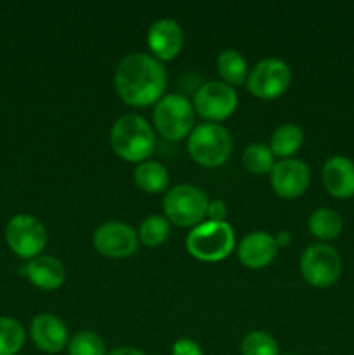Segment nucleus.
Masks as SVG:
<instances>
[{"label": "nucleus", "mask_w": 354, "mask_h": 355, "mask_svg": "<svg viewBox=\"0 0 354 355\" xmlns=\"http://www.w3.org/2000/svg\"><path fill=\"white\" fill-rule=\"evenodd\" d=\"M278 253V243L269 232H250L238 246V259L248 269H264L274 260Z\"/></svg>", "instance_id": "2eb2a0df"}, {"label": "nucleus", "mask_w": 354, "mask_h": 355, "mask_svg": "<svg viewBox=\"0 0 354 355\" xmlns=\"http://www.w3.org/2000/svg\"><path fill=\"white\" fill-rule=\"evenodd\" d=\"M226 215H228V207L222 201H212L208 203L207 208V218L212 222H224Z\"/></svg>", "instance_id": "cd10ccee"}, {"label": "nucleus", "mask_w": 354, "mask_h": 355, "mask_svg": "<svg viewBox=\"0 0 354 355\" xmlns=\"http://www.w3.org/2000/svg\"><path fill=\"white\" fill-rule=\"evenodd\" d=\"M111 148L125 162H148L155 153L156 139L148 121L139 114H124L111 128Z\"/></svg>", "instance_id": "f03ea898"}, {"label": "nucleus", "mask_w": 354, "mask_h": 355, "mask_svg": "<svg viewBox=\"0 0 354 355\" xmlns=\"http://www.w3.org/2000/svg\"><path fill=\"white\" fill-rule=\"evenodd\" d=\"M235 231L228 222H201L186 238L191 257L201 262H221L235 250Z\"/></svg>", "instance_id": "7ed1b4c3"}, {"label": "nucleus", "mask_w": 354, "mask_h": 355, "mask_svg": "<svg viewBox=\"0 0 354 355\" xmlns=\"http://www.w3.org/2000/svg\"><path fill=\"white\" fill-rule=\"evenodd\" d=\"M208 196L200 187L191 184H179L172 187L163 198V211L167 220L179 227H191L201 224L207 217Z\"/></svg>", "instance_id": "39448f33"}, {"label": "nucleus", "mask_w": 354, "mask_h": 355, "mask_svg": "<svg viewBox=\"0 0 354 355\" xmlns=\"http://www.w3.org/2000/svg\"><path fill=\"white\" fill-rule=\"evenodd\" d=\"M243 166L252 173H267L274 166V155L264 144H252L243 151Z\"/></svg>", "instance_id": "b1692460"}, {"label": "nucleus", "mask_w": 354, "mask_h": 355, "mask_svg": "<svg viewBox=\"0 0 354 355\" xmlns=\"http://www.w3.org/2000/svg\"><path fill=\"white\" fill-rule=\"evenodd\" d=\"M184 45L183 28L174 19H158L148 30V47L155 59L172 61Z\"/></svg>", "instance_id": "ddd939ff"}, {"label": "nucleus", "mask_w": 354, "mask_h": 355, "mask_svg": "<svg viewBox=\"0 0 354 355\" xmlns=\"http://www.w3.org/2000/svg\"><path fill=\"white\" fill-rule=\"evenodd\" d=\"M139 241L144 246L155 248L165 243L170 236V224L165 217L162 215H151V217L144 218L139 227Z\"/></svg>", "instance_id": "4be33fe9"}, {"label": "nucleus", "mask_w": 354, "mask_h": 355, "mask_svg": "<svg viewBox=\"0 0 354 355\" xmlns=\"http://www.w3.org/2000/svg\"><path fill=\"white\" fill-rule=\"evenodd\" d=\"M134 182L135 186L141 191H144V193L158 194L167 191L170 177L162 163L148 159V162H142L135 166Z\"/></svg>", "instance_id": "a211bd4d"}, {"label": "nucleus", "mask_w": 354, "mask_h": 355, "mask_svg": "<svg viewBox=\"0 0 354 355\" xmlns=\"http://www.w3.org/2000/svg\"><path fill=\"white\" fill-rule=\"evenodd\" d=\"M108 355H146L142 350L134 349V347H120V349L111 350Z\"/></svg>", "instance_id": "c85d7f7f"}, {"label": "nucleus", "mask_w": 354, "mask_h": 355, "mask_svg": "<svg viewBox=\"0 0 354 355\" xmlns=\"http://www.w3.org/2000/svg\"><path fill=\"white\" fill-rule=\"evenodd\" d=\"M24 329L16 319L0 318V355H16L24 347Z\"/></svg>", "instance_id": "5701e85b"}, {"label": "nucleus", "mask_w": 354, "mask_h": 355, "mask_svg": "<svg viewBox=\"0 0 354 355\" xmlns=\"http://www.w3.org/2000/svg\"><path fill=\"white\" fill-rule=\"evenodd\" d=\"M302 144H304L302 128L295 123H285L278 127L274 134L271 135L269 149L274 156L288 159L302 148Z\"/></svg>", "instance_id": "6ab92c4d"}, {"label": "nucleus", "mask_w": 354, "mask_h": 355, "mask_svg": "<svg viewBox=\"0 0 354 355\" xmlns=\"http://www.w3.org/2000/svg\"><path fill=\"white\" fill-rule=\"evenodd\" d=\"M342 272V259L333 246L318 243L307 246L301 257V274L311 286L328 288Z\"/></svg>", "instance_id": "6e6552de"}, {"label": "nucleus", "mask_w": 354, "mask_h": 355, "mask_svg": "<svg viewBox=\"0 0 354 355\" xmlns=\"http://www.w3.org/2000/svg\"><path fill=\"white\" fill-rule=\"evenodd\" d=\"M30 283L38 290L52 291L58 290L66 281V269L61 260L49 255H40L31 260L23 270Z\"/></svg>", "instance_id": "f3484780"}, {"label": "nucleus", "mask_w": 354, "mask_h": 355, "mask_svg": "<svg viewBox=\"0 0 354 355\" xmlns=\"http://www.w3.org/2000/svg\"><path fill=\"white\" fill-rule=\"evenodd\" d=\"M94 248L108 259H127L139 248V236L124 222H104L92 236Z\"/></svg>", "instance_id": "9b49d317"}, {"label": "nucleus", "mask_w": 354, "mask_h": 355, "mask_svg": "<svg viewBox=\"0 0 354 355\" xmlns=\"http://www.w3.org/2000/svg\"><path fill=\"white\" fill-rule=\"evenodd\" d=\"M217 71L228 85H242L248 76V64L238 51H222L217 58Z\"/></svg>", "instance_id": "412c9836"}, {"label": "nucleus", "mask_w": 354, "mask_h": 355, "mask_svg": "<svg viewBox=\"0 0 354 355\" xmlns=\"http://www.w3.org/2000/svg\"><path fill=\"white\" fill-rule=\"evenodd\" d=\"M172 355H203V350L194 340L180 338L172 345Z\"/></svg>", "instance_id": "bb28decb"}, {"label": "nucleus", "mask_w": 354, "mask_h": 355, "mask_svg": "<svg viewBox=\"0 0 354 355\" xmlns=\"http://www.w3.org/2000/svg\"><path fill=\"white\" fill-rule=\"evenodd\" d=\"M292 82V69L285 61L267 58L257 62L246 76V89L257 99L271 101L283 96Z\"/></svg>", "instance_id": "0eeeda50"}, {"label": "nucleus", "mask_w": 354, "mask_h": 355, "mask_svg": "<svg viewBox=\"0 0 354 355\" xmlns=\"http://www.w3.org/2000/svg\"><path fill=\"white\" fill-rule=\"evenodd\" d=\"M187 153L194 163L207 168L224 165L233 153L231 134L219 123H201L187 137Z\"/></svg>", "instance_id": "20e7f679"}, {"label": "nucleus", "mask_w": 354, "mask_h": 355, "mask_svg": "<svg viewBox=\"0 0 354 355\" xmlns=\"http://www.w3.org/2000/svg\"><path fill=\"white\" fill-rule=\"evenodd\" d=\"M236 106H238L236 90L228 83L217 82V80L203 83L196 90L193 99L194 111L210 123H217L231 116Z\"/></svg>", "instance_id": "9d476101"}, {"label": "nucleus", "mask_w": 354, "mask_h": 355, "mask_svg": "<svg viewBox=\"0 0 354 355\" xmlns=\"http://www.w3.org/2000/svg\"><path fill=\"white\" fill-rule=\"evenodd\" d=\"M287 355H297V354H287Z\"/></svg>", "instance_id": "7c9ffc66"}, {"label": "nucleus", "mask_w": 354, "mask_h": 355, "mask_svg": "<svg viewBox=\"0 0 354 355\" xmlns=\"http://www.w3.org/2000/svg\"><path fill=\"white\" fill-rule=\"evenodd\" d=\"M242 355H280V349L269 333L252 331L243 338Z\"/></svg>", "instance_id": "a878e982"}, {"label": "nucleus", "mask_w": 354, "mask_h": 355, "mask_svg": "<svg viewBox=\"0 0 354 355\" xmlns=\"http://www.w3.org/2000/svg\"><path fill=\"white\" fill-rule=\"evenodd\" d=\"M30 335L35 347L45 354H59L68 345V328L52 314H40L31 321Z\"/></svg>", "instance_id": "4468645a"}, {"label": "nucleus", "mask_w": 354, "mask_h": 355, "mask_svg": "<svg viewBox=\"0 0 354 355\" xmlns=\"http://www.w3.org/2000/svg\"><path fill=\"white\" fill-rule=\"evenodd\" d=\"M309 231L321 241H332L342 232V217L332 208H319L309 217Z\"/></svg>", "instance_id": "aec40b11"}, {"label": "nucleus", "mask_w": 354, "mask_h": 355, "mask_svg": "<svg viewBox=\"0 0 354 355\" xmlns=\"http://www.w3.org/2000/svg\"><path fill=\"white\" fill-rule=\"evenodd\" d=\"M271 186L274 193L285 200H295L305 193L311 180L307 165L301 159H281L271 168Z\"/></svg>", "instance_id": "f8f14e48"}, {"label": "nucleus", "mask_w": 354, "mask_h": 355, "mask_svg": "<svg viewBox=\"0 0 354 355\" xmlns=\"http://www.w3.org/2000/svg\"><path fill=\"white\" fill-rule=\"evenodd\" d=\"M274 239H276L278 246H287L288 243L292 241V238H290V232H287V231H281L280 234H278V236H274Z\"/></svg>", "instance_id": "c756f323"}, {"label": "nucleus", "mask_w": 354, "mask_h": 355, "mask_svg": "<svg viewBox=\"0 0 354 355\" xmlns=\"http://www.w3.org/2000/svg\"><path fill=\"white\" fill-rule=\"evenodd\" d=\"M69 355H106V343L97 333L78 331L68 342Z\"/></svg>", "instance_id": "393cba45"}, {"label": "nucleus", "mask_w": 354, "mask_h": 355, "mask_svg": "<svg viewBox=\"0 0 354 355\" xmlns=\"http://www.w3.org/2000/svg\"><path fill=\"white\" fill-rule=\"evenodd\" d=\"M9 248L21 259H37L47 245V231L37 217L28 214L14 215L6 227Z\"/></svg>", "instance_id": "1a4fd4ad"}, {"label": "nucleus", "mask_w": 354, "mask_h": 355, "mask_svg": "<svg viewBox=\"0 0 354 355\" xmlns=\"http://www.w3.org/2000/svg\"><path fill=\"white\" fill-rule=\"evenodd\" d=\"M115 87L125 104L146 107L158 103L167 87V71L153 55L135 52L118 62L115 69Z\"/></svg>", "instance_id": "f257e3e1"}, {"label": "nucleus", "mask_w": 354, "mask_h": 355, "mask_svg": "<svg viewBox=\"0 0 354 355\" xmlns=\"http://www.w3.org/2000/svg\"><path fill=\"white\" fill-rule=\"evenodd\" d=\"M323 186L339 200L354 198V162L346 156H333L323 166Z\"/></svg>", "instance_id": "dca6fc26"}, {"label": "nucleus", "mask_w": 354, "mask_h": 355, "mask_svg": "<svg viewBox=\"0 0 354 355\" xmlns=\"http://www.w3.org/2000/svg\"><path fill=\"white\" fill-rule=\"evenodd\" d=\"M153 121L160 135L169 141H180L193 132L194 107L180 94H169L156 103Z\"/></svg>", "instance_id": "423d86ee"}]
</instances>
